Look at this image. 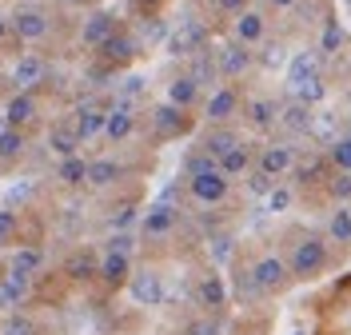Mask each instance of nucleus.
Returning a JSON list of instances; mask_svg holds the SVG:
<instances>
[{"mask_svg":"<svg viewBox=\"0 0 351 335\" xmlns=\"http://www.w3.org/2000/svg\"><path fill=\"white\" fill-rule=\"evenodd\" d=\"M196 100H199V84L188 76V72H184V76H176L172 84H168V104H176V108L188 112Z\"/></svg>","mask_w":351,"mask_h":335,"instance_id":"nucleus-33","label":"nucleus"},{"mask_svg":"<svg viewBox=\"0 0 351 335\" xmlns=\"http://www.w3.org/2000/svg\"><path fill=\"white\" fill-rule=\"evenodd\" d=\"M212 4H216L219 16H240V12L247 8V4H252V0H212Z\"/></svg>","mask_w":351,"mask_h":335,"instance_id":"nucleus-52","label":"nucleus"},{"mask_svg":"<svg viewBox=\"0 0 351 335\" xmlns=\"http://www.w3.org/2000/svg\"><path fill=\"white\" fill-rule=\"evenodd\" d=\"M295 335H304V332H295Z\"/></svg>","mask_w":351,"mask_h":335,"instance_id":"nucleus-60","label":"nucleus"},{"mask_svg":"<svg viewBox=\"0 0 351 335\" xmlns=\"http://www.w3.org/2000/svg\"><path fill=\"white\" fill-rule=\"evenodd\" d=\"M24 152V132L21 128H4L0 132V160H16Z\"/></svg>","mask_w":351,"mask_h":335,"instance_id":"nucleus-41","label":"nucleus"},{"mask_svg":"<svg viewBox=\"0 0 351 335\" xmlns=\"http://www.w3.org/2000/svg\"><path fill=\"white\" fill-rule=\"evenodd\" d=\"M4 128H8V124H4V120H0V132H4Z\"/></svg>","mask_w":351,"mask_h":335,"instance_id":"nucleus-58","label":"nucleus"},{"mask_svg":"<svg viewBox=\"0 0 351 335\" xmlns=\"http://www.w3.org/2000/svg\"><path fill=\"white\" fill-rule=\"evenodd\" d=\"M252 271H256V284L263 288V295H280V291L291 288V268H287L284 256H276V251L260 256L252 264Z\"/></svg>","mask_w":351,"mask_h":335,"instance_id":"nucleus-3","label":"nucleus"},{"mask_svg":"<svg viewBox=\"0 0 351 335\" xmlns=\"http://www.w3.org/2000/svg\"><path fill=\"white\" fill-rule=\"evenodd\" d=\"M0 335H36V323H32L28 315L12 312V315H4V323H0Z\"/></svg>","mask_w":351,"mask_h":335,"instance_id":"nucleus-43","label":"nucleus"},{"mask_svg":"<svg viewBox=\"0 0 351 335\" xmlns=\"http://www.w3.org/2000/svg\"><path fill=\"white\" fill-rule=\"evenodd\" d=\"M104 251H120V256H132L136 251V240H132L128 232H116V236H108V247Z\"/></svg>","mask_w":351,"mask_h":335,"instance_id":"nucleus-48","label":"nucleus"},{"mask_svg":"<svg viewBox=\"0 0 351 335\" xmlns=\"http://www.w3.org/2000/svg\"><path fill=\"white\" fill-rule=\"evenodd\" d=\"M136 132V112H132V100H116L108 108V120H104V136H108L112 144H120V140H128Z\"/></svg>","mask_w":351,"mask_h":335,"instance_id":"nucleus-16","label":"nucleus"},{"mask_svg":"<svg viewBox=\"0 0 351 335\" xmlns=\"http://www.w3.org/2000/svg\"><path fill=\"white\" fill-rule=\"evenodd\" d=\"M28 284H32V275L8 271V275L0 280V312H4V315L16 312V308L24 303V295H28Z\"/></svg>","mask_w":351,"mask_h":335,"instance_id":"nucleus-21","label":"nucleus"},{"mask_svg":"<svg viewBox=\"0 0 351 335\" xmlns=\"http://www.w3.org/2000/svg\"><path fill=\"white\" fill-rule=\"evenodd\" d=\"M232 40H240L243 48H260L267 40V16L260 8H243L240 16L232 21Z\"/></svg>","mask_w":351,"mask_h":335,"instance_id":"nucleus-9","label":"nucleus"},{"mask_svg":"<svg viewBox=\"0 0 351 335\" xmlns=\"http://www.w3.org/2000/svg\"><path fill=\"white\" fill-rule=\"evenodd\" d=\"M208 247H212V256H216L219 264H228V260H232V236H228V232L212 236V240H208Z\"/></svg>","mask_w":351,"mask_h":335,"instance_id":"nucleus-47","label":"nucleus"},{"mask_svg":"<svg viewBox=\"0 0 351 335\" xmlns=\"http://www.w3.org/2000/svg\"><path fill=\"white\" fill-rule=\"evenodd\" d=\"M56 179H64V184H88V160L80 156H68L64 164H60V172H56Z\"/></svg>","mask_w":351,"mask_h":335,"instance_id":"nucleus-39","label":"nucleus"},{"mask_svg":"<svg viewBox=\"0 0 351 335\" xmlns=\"http://www.w3.org/2000/svg\"><path fill=\"white\" fill-rule=\"evenodd\" d=\"M48 148L56 152V156H76V148H80V140H76V132L72 128H52L48 132Z\"/></svg>","mask_w":351,"mask_h":335,"instance_id":"nucleus-35","label":"nucleus"},{"mask_svg":"<svg viewBox=\"0 0 351 335\" xmlns=\"http://www.w3.org/2000/svg\"><path fill=\"white\" fill-rule=\"evenodd\" d=\"M132 220H136V203H124V208H120V212L112 216V227H116V232H124V227H128Z\"/></svg>","mask_w":351,"mask_h":335,"instance_id":"nucleus-54","label":"nucleus"},{"mask_svg":"<svg viewBox=\"0 0 351 335\" xmlns=\"http://www.w3.org/2000/svg\"><path fill=\"white\" fill-rule=\"evenodd\" d=\"M188 76L196 80L199 88H212L219 80V56L212 52V48H199L196 56H192V68H188Z\"/></svg>","mask_w":351,"mask_h":335,"instance_id":"nucleus-28","label":"nucleus"},{"mask_svg":"<svg viewBox=\"0 0 351 335\" xmlns=\"http://www.w3.org/2000/svg\"><path fill=\"white\" fill-rule=\"evenodd\" d=\"M311 76H319V52H295L287 60V88H304Z\"/></svg>","mask_w":351,"mask_h":335,"instance_id":"nucleus-25","label":"nucleus"},{"mask_svg":"<svg viewBox=\"0 0 351 335\" xmlns=\"http://www.w3.org/2000/svg\"><path fill=\"white\" fill-rule=\"evenodd\" d=\"M44 72H48L44 56L28 52V56H21V60H16V68H12V84H16L21 92H32V88L44 80Z\"/></svg>","mask_w":351,"mask_h":335,"instance_id":"nucleus-22","label":"nucleus"},{"mask_svg":"<svg viewBox=\"0 0 351 335\" xmlns=\"http://www.w3.org/2000/svg\"><path fill=\"white\" fill-rule=\"evenodd\" d=\"M216 56H219V76H223V80H240L243 72L256 64V52H252V48H243L240 40L223 45Z\"/></svg>","mask_w":351,"mask_h":335,"instance_id":"nucleus-14","label":"nucleus"},{"mask_svg":"<svg viewBox=\"0 0 351 335\" xmlns=\"http://www.w3.org/2000/svg\"><path fill=\"white\" fill-rule=\"evenodd\" d=\"M343 45H348V32H343V24H339V16H324V28H319V60H335L339 52H343Z\"/></svg>","mask_w":351,"mask_h":335,"instance_id":"nucleus-24","label":"nucleus"},{"mask_svg":"<svg viewBox=\"0 0 351 335\" xmlns=\"http://www.w3.org/2000/svg\"><path fill=\"white\" fill-rule=\"evenodd\" d=\"M152 128H156V140H180V136L192 128V116L184 108H176V104H156Z\"/></svg>","mask_w":351,"mask_h":335,"instance_id":"nucleus-8","label":"nucleus"},{"mask_svg":"<svg viewBox=\"0 0 351 335\" xmlns=\"http://www.w3.org/2000/svg\"><path fill=\"white\" fill-rule=\"evenodd\" d=\"M328 192H331V200L335 203H348L351 208V172H331Z\"/></svg>","mask_w":351,"mask_h":335,"instance_id":"nucleus-42","label":"nucleus"},{"mask_svg":"<svg viewBox=\"0 0 351 335\" xmlns=\"http://www.w3.org/2000/svg\"><path fill=\"white\" fill-rule=\"evenodd\" d=\"M120 92H124L120 100H132V96H140V92H144V76H124V80H120Z\"/></svg>","mask_w":351,"mask_h":335,"instance_id":"nucleus-53","label":"nucleus"},{"mask_svg":"<svg viewBox=\"0 0 351 335\" xmlns=\"http://www.w3.org/2000/svg\"><path fill=\"white\" fill-rule=\"evenodd\" d=\"M120 28H116V16L112 12H92L84 21V32H80V40H84L88 48H100L108 36H116Z\"/></svg>","mask_w":351,"mask_h":335,"instance_id":"nucleus-27","label":"nucleus"},{"mask_svg":"<svg viewBox=\"0 0 351 335\" xmlns=\"http://www.w3.org/2000/svg\"><path fill=\"white\" fill-rule=\"evenodd\" d=\"M228 299H232V291H228V284H223V275L204 271L199 284H196V303L199 308L212 315V312H219V308H228Z\"/></svg>","mask_w":351,"mask_h":335,"instance_id":"nucleus-12","label":"nucleus"},{"mask_svg":"<svg viewBox=\"0 0 351 335\" xmlns=\"http://www.w3.org/2000/svg\"><path fill=\"white\" fill-rule=\"evenodd\" d=\"M140 36H148V40H164V36H168V28H164V21L148 16V21L140 24Z\"/></svg>","mask_w":351,"mask_h":335,"instance_id":"nucleus-51","label":"nucleus"},{"mask_svg":"<svg viewBox=\"0 0 351 335\" xmlns=\"http://www.w3.org/2000/svg\"><path fill=\"white\" fill-rule=\"evenodd\" d=\"M188 335H223V323L212 319V315H204V319H196V323L188 327Z\"/></svg>","mask_w":351,"mask_h":335,"instance_id":"nucleus-49","label":"nucleus"},{"mask_svg":"<svg viewBox=\"0 0 351 335\" xmlns=\"http://www.w3.org/2000/svg\"><path fill=\"white\" fill-rule=\"evenodd\" d=\"M188 192H192V200L199 203H223L228 200V192H232V179L219 172V164L216 168H208V172H196V176H188Z\"/></svg>","mask_w":351,"mask_h":335,"instance_id":"nucleus-4","label":"nucleus"},{"mask_svg":"<svg viewBox=\"0 0 351 335\" xmlns=\"http://www.w3.org/2000/svg\"><path fill=\"white\" fill-rule=\"evenodd\" d=\"M236 144H240V132L228 128V124H216V128H208V136L199 140V152H208L212 160H223Z\"/></svg>","mask_w":351,"mask_h":335,"instance_id":"nucleus-23","label":"nucleus"},{"mask_svg":"<svg viewBox=\"0 0 351 335\" xmlns=\"http://www.w3.org/2000/svg\"><path fill=\"white\" fill-rule=\"evenodd\" d=\"M44 264V251L40 247H21L16 256H12V271H21V275H36Z\"/></svg>","mask_w":351,"mask_h":335,"instance_id":"nucleus-37","label":"nucleus"},{"mask_svg":"<svg viewBox=\"0 0 351 335\" xmlns=\"http://www.w3.org/2000/svg\"><path fill=\"white\" fill-rule=\"evenodd\" d=\"M48 16L44 12H36V8H24V12H16L12 21H8V32L16 36V40H44L48 36Z\"/></svg>","mask_w":351,"mask_h":335,"instance_id":"nucleus-17","label":"nucleus"},{"mask_svg":"<svg viewBox=\"0 0 351 335\" xmlns=\"http://www.w3.org/2000/svg\"><path fill=\"white\" fill-rule=\"evenodd\" d=\"M328 160L335 172H351V136H339L328 144Z\"/></svg>","mask_w":351,"mask_h":335,"instance_id":"nucleus-38","label":"nucleus"},{"mask_svg":"<svg viewBox=\"0 0 351 335\" xmlns=\"http://www.w3.org/2000/svg\"><path fill=\"white\" fill-rule=\"evenodd\" d=\"M311 124H315V116H311V108L307 104H300V100H291V104H280V128L291 136H311Z\"/></svg>","mask_w":351,"mask_h":335,"instance_id":"nucleus-26","label":"nucleus"},{"mask_svg":"<svg viewBox=\"0 0 351 335\" xmlns=\"http://www.w3.org/2000/svg\"><path fill=\"white\" fill-rule=\"evenodd\" d=\"M243 179H247V192H252V196H271V188L280 184V179H271L267 172H260V168H252Z\"/></svg>","mask_w":351,"mask_h":335,"instance_id":"nucleus-44","label":"nucleus"},{"mask_svg":"<svg viewBox=\"0 0 351 335\" xmlns=\"http://www.w3.org/2000/svg\"><path fill=\"white\" fill-rule=\"evenodd\" d=\"M328 236L331 244H343V247H351V208L348 203H335L331 208V216H328Z\"/></svg>","mask_w":351,"mask_h":335,"instance_id":"nucleus-31","label":"nucleus"},{"mask_svg":"<svg viewBox=\"0 0 351 335\" xmlns=\"http://www.w3.org/2000/svg\"><path fill=\"white\" fill-rule=\"evenodd\" d=\"M331 172H335V168H331L328 152H307V160L304 156L295 160V172H291V176H295L300 188H319V184L331 179Z\"/></svg>","mask_w":351,"mask_h":335,"instance_id":"nucleus-10","label":"nucleus"},{"mask_svg":"<svg viewBox=\"0 0 351 335\" xmlns=\"http://www.w3.org/2000/svg\"><path fill=\"white\" fill-rule=\"evenodd\" d=\"M324 96H328V80H324V72H319V76H311L304 88L291 92V100H300V104H307V108H315Z\"/></svg>","mask_w":351,"mask_h":335,"instance_id":"nucleus-34","label":"nucleus"},{"mask_svg":"<svg viewBox=\"0 0 351 335\" xmlns=\"http://www.w3.org/2000/svg\"><path fill=\"white\" fill-rule=\"evenodd\" d=\"M240 88L236 84H219V88H212V96H208V104H204V116H208V124L216 128V124H228L236 112H240Z\"/></svg>","mask_w":351,"mask_h":335,"instance_id":"nucleus-7","label":"nucleus"},{"mask_svg":"<svg viewBox=\"0 0 351 335\" xmlns=\"http://www.w3.org/2000/svg\"><path fill=\"white\" fill-rule=\"evenodd\" d=\"M243 116H247V124H252V128L267 132V128H276V124H280V104H276L271 96H256V100H243Z\"/></svg>","mask_w":351,"mask_h":335,"instance_id":"nucleus-20","label":"nucleus"},{"mask_svg":"<svg viewBox=\"0 0 351 335\" xmlns=\"http://www.w3.org/2000/svg\"><path fill=\"white\" fill-rule=\"evenodd\" d=\"M124 164H116V160H92L88 164V188H112V184H120L124 179Z\"/></svg>","mask_w":351,"mask_h":335,"instance_id":"nucleus-29","label":"nucleus"},{"mask_svg":"<svg viewBox=\"0 0 351 335\" xmlns=\"http://www.w3.org/2000/svg\"><path fill=\"white\" fill-rule=\"evenodd\" d=\"M331 264V240L319 232H291V244H287V268L291 280H319Z\"/></svg>","mask_w":351,"mask_h":335,"instance_id":"nucleus-1","label":"nucleus"},{"mask_svg":"<svg viewBox=\"0 0 351 335\" xmlns=\"http://www.w3.org/2000/svg\"><path fill=\"white\" fill-rule=\"evenodd\" d=\"M36 120V100L28 96V92H16L12 100H8V108H4V124L8 128H24V124H32Z\"/></svg>","mask_w":351,"mask_h":335,"instance_id":"nucleus-30","label":"nucleus"},{"mask_svg":"<svg viewBox=\"0 0 351 335\" xmlns=\"http://www.w3.org/2000/svg\"><path fill=\"white\" fill-rule=\"evenodd\" d=\"M4 32H8V21H4V16H0V36H4Z\"/></svg>","mask_w":351,"mask_h":335,"instance_id":"nucleus-56","label":"nucleus"},{"mask_svg":"<svg viewBox=\"0 0 351 335\" xmlns=\"http://www.w3.org/2000/svg\"><path fill=\"white\" fill-rule=\"evenodd\" d=\"M295 200V188H287V184H276L271 188V196H267V212H287Z\"/></svg>","mask_w":351,"mask_h":335,"instance_id":"nucleus-45","label":"nucleus"},{"mask_svg":"<svg viewBox=\"0 0 351 335\" xmlns=\"http://www.w3.org/2000/svg\"><path fill=\"white\" fill-rule=\"evenodd\" d=\"M267 4H271V8H276V12H287V8H295V4H300V0H267Z\"/></svg>","mask_w":351,"mask_h":335,"instance_id":"nucleus-55","label":"nucleus"},{"mask_svg":"<svg viewBox=\"0 0 351 335\" xmlns=\"http://www.w3.org/2000/svg\"><path fill=\"white\" fill-rule=\"evenodd\" d=\"M172 196H176V188H168V192L144 212V223H140V227H144L148 240H164V236H172V227L180 223V212L172 208Z\"/></svg>","mask_w":351,"mask_h":335,"instance_id":"nucleus-5","label":"nucleus"},{"mask_svg":"<svg viewBox=\"0 0 351 335\" xmlns=\"http://www.w3.org/2000/svg\"><path fill=\"white\" fill-rule=\"evenodd\" d=\"M343 4H348V8H351V0H343Z\"/></svg>","mask_w":351,"mask_h":335,"instance_id":"nucleus-59","label":"nucleus"},{"mask_svg":"<svg viewBox=\"0 0 351 335\" xmlns=\"http://www.w3.org/2000/svg\"><path fill=\"white\" fill-rule=\"evenodd\" d=\"M128 295L136 299V303H140V308H160V303L168 299V291H164V280H160V271H152V268L132 271Z\"/></svg>","mask_w":351,"mask_h":335,"instance_id":"nucleus-6","label":"nucleus"},{"mask_svg":"<svg viewBox=\"0 0 351 335\" xmlns=\"http://www.w3.org/2000/svg\"><path fill=\"white\" fill-rule=\"evenodd\" d=\"M295 160H300V148L295 144H287V140H267L256 148V168L267 172L271 179H284L295 172Z\"/></svg>","mask_w":351,"mask_h":335,"instance_id":"nucleus-2","label":"nucleus"},{"mask_svg":"<svg viewBox=\"0 0 351 335\" xmlns=\"http://www.w3.org/2000/svg\"><path fill=\"white\" fill-rule=\"evenodd\" d=\"M199 48H208V28L199 21H184V28L176 32V36H168V52L172 56H196Z\"/></svg>","mask_w":351,"mask_h":335,"instance_id":"nucleus-13","label":"nucleus"},{"mask_svg":"<svg viewBox=\"0 0 351 335\" xmlns=\"http://www.w3.org/2000/svg\"><path fill=\"white\" fill-rule=\"evenodd\" d=\"M219 160H212L208 152H192V156L184 160V176H196V172H208V168H216Z\"/></svg>","mask_w":351,"mask_h":335,"instance_id":"nucleus-46","label":"nucleus"},{"mask_svg":"<svg viewBox=\"0 0 351 335\" xmlns=\"http://www.w3.org/2000/svg\"><path fill=\"white\" fill-rule=\"evenodd\" d=\"M140 56V36H132V32H116V36H108L104 45H100V60L108 68H124L132 64Z\"/></svg>","mask_w":351,"mask_h":335,"instance_id":"nucleus-11","label":"nucleus"},{"mask_svg":"<svg viewBox=\"0 0 351 335\" xmlns=\"http://www.w3.org/2000/svg\"><path fill=\"white\" fill-rule=\"evenodd\" d=\"M136 4H156V0H136Z\"/></svg>","mask_w":351,"mask_h":335,"instance_id":"nucleus-57","label":"nucleus"},{"mask_svg":"<svg viewBox=\"0 0 351 335\" xmlns=\"http://www.w3.org/2000/svg\"><path fill=\"white\" fill-rule=\"evenodd\" d=\"M256 64L267 68V72H280V68H287V48L276 40V45H263V52L256 56Z\"/></svg>","mask_w":351,"mask_h":335,"instance_id":"nucleus-40","label":"nucleus"},{"mask_svg":"<svg viewBox=\"0 0 351 335\" xmlns=\"http://www.w3.org/2000/svg\"><path fill=\"white\" fill-rule=\"evenodd\" d=\"M64 271L72 275V280H92V275H100V264L92 260V251H76V256L64 264Z\"/></svg>","mask_w":351,"mask_h":335,"instance_id":"nucleus-36","label":"nucleus"},{"mask_svg":"<svg viewBox=\"0 0 351 335\" xmlns=\"http://www.w3.org/2000/svg\"><path fill=\"white\" fill-rule=\"evenodd\" d=\"M252 168H256V144H247V140H240L228 156L219 160V172L228 179H243Z\"/></svg>","mask_w":351,"mask_h":335,"instance_id":"nucleus-18","label":"nucleus"},{"mask_svg":"<svg viewBox=\"0 0 351 335\" xmlns=\"http://www.w3.org/2000/svg\"><path fill=\"white\" fill-rule=\"evenodd\" d=\"M16 236V212H8V208H0V247L8 244Z\"/></svg>","mask_w":351,"mask_h":335,"instance_id":"nucleus-50","label":"nucleus"},{"mask_svg":"<svg viewBox=\"0 0 351 335\" xmlns=\"http://www.w3.org/2000/svg\"><path fill=\"white\" fill-rule=\"evenodd\" d=\"M100 280H104V288H128L132 280V256H120V251H104V260H100Z\"/></svg>","mask_w":351,"mask_h":335,"instance_id":"nucleus-19","label":"nucleus"},{"mask_svg":"<svg viewBox=\"0 0 351 335\" xmlns=\"http://www.w3.org/2000/svg\"><path fill=\"white\" fill-rule=\"evenodd\" d=\"M236 280H232V295L236 299H243V303H256V299H263V288L256 284V271L243 268V264H236V271H232Z\"/></svg>","mask_w":351,"mask_h":335,"instance_id":"nucleus-32","label":"nucleus"},{"mask_svg":"<svg viewBox=\"0 0 351 335\" xmlns=\"http://www.w3.org/2000/svg\"><path fill=\"white\" fill-rule=\"evenodd\" d=\"M104 120H108V108H100L96 100H88V104H80L76 116H72V132L84 144V140H92L96 132H104Z\"/></svg>","mask_w":351,"mask_h":335,"instance_id":"nucleus-15","label":"nucleus"}]
</instances>
